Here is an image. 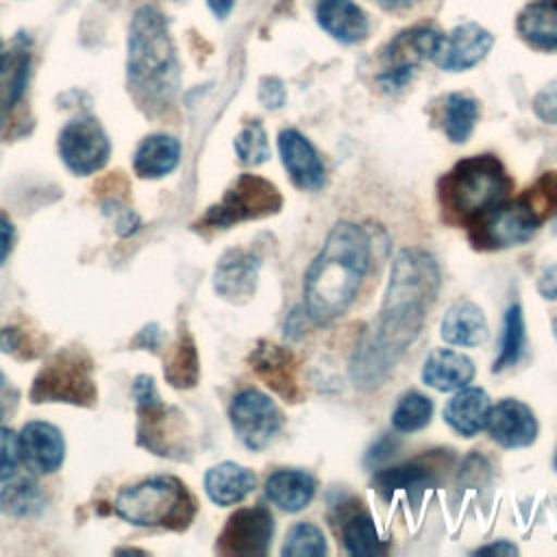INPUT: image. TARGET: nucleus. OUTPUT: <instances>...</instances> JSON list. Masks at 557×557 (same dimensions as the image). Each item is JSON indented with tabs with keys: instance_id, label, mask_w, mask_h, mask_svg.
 Segmentation results:
<instances>
[{
	"instance_id": "1",
	"label": "nucleus",
	"mask_w": 557,
	"mask_h": 557,
	"mask_svg": "<svg viewBox=\"0 0 557 557\" xmlns=\"http://www.w3.org/2000/svg\"><path fill=\"white\" fill-rule=\"evenodd\" d=\"M442 272L435 257L418 246L403 248L389 270L381 311L350 357V381L359 389L379 387L420 335L437 298Z\"/></svg>"
},
{
	"instance_id": "2",
	"label": "nucleus",
	"mask_w": 557,
	"mask_h": 557,
	"mask_svg": "<svg viewBox=\"0 0 557 557\" xmlns=\"http://www.w3.org/2000/svg\"><path fill=\"white\" fill-rule=\"evenodd\" d=\"M370 268V235L342 220L329 231L302 278V307L313 324H329L352 305Z\"/></svg>"
},
{
	"instance_id": "3",
	"label": "nucleus",
	"mask_w": 557,
	"mask_h": 557,
	"mask_svg": "<svg viewBox=\"0 0 557 557\" xmlns=\"http://www.w3.org/2000/svg\"><path fill=\"white\" fill-rule=\"evenodd\" d=\"M557 209V172H546L516 200L481 215L470 239L481 250L520 246L529 242L540 224Z\"/></svg>"
},
{
	"instance_id": "4",
	"label": "nucleus",
	"mask_w": 557,
	"mask_h": 557,
	"mask_svg": "<svg viewBox=\"0 0 557 557\" xmlns=\"http://www.w3.org/2000/svg\"><path fill=\"white\" fill-rule=\"evenodd\" d=\"M174 46L163 15L152 7H141L128 35V81L141 98L161 104L172 91Z\"/></svg>"
},
{
	"instance_id": "5",
	"label": "nucleus",
	"mask_w": 557,
	"mask_h": 557,
	"mask_svg": "<svg viewBox=\"0 0 557 557\" xmlns=\"http://www.w3.org/2000/svg\"><path fill=\"white\" fill-rule=\"evenodd\" d=\"M511 181L492 154L461 159L440 181V202L450 222H472L496 207Z\"/></svg>"
},
{
	"instance_id": "6",
	"label": "nucleus",
	"mask_w": 557,
	"mask_h": 557,
	"mask_svg": "<svg viewBox=\"0 0 557 557\" xmlns=\"http://www.w3.org/2000/svg\"><path fill=\"white\" fill-rule=\"evenodd\" d=\"M115 511L122 520L137 527L185 529L194 513L196 500L189 490L174 476L144 479L115 496Z\"/></svg>"
},
{
	"instance_id": "7",
	"label": "nucleus",
	"mask_w": 557,
	"mask_h": 557,
	"mask_svg": "<svg viewBox=\"0 0 557 557\" xmlns=\"http://www.w3.org/2000/svg\"><path fill=\"white\" fill-rule=\"evenodd\" d=\"M283 196L274 183L257 176L242 174L222 196V200L207 209L198 220V228H228L246 220H259L281 209Z\"/></svg>"
},
{
	"instance_id": "8",
	"label": "nucleus",
	"mask_w": 557,
	"mask_h": 557,
	"mask_svg": "<svg viewBox=\"0 0 557 557\" xmlns=\"http://www.w3.org/2000/svg\"><path fill=\"white\" fill-rule=\"evenodd\" d=\"M30 398L33 403L91 405L96 400V385L89 357L78 350H61L35 376Z\"/></svg>"
},
{
	"instance_id": "9",
	"label": "nucleus",
	"mask_w": 557,
	"mask_h": 557,
	"mask_svg": "<svg viewBox=\"0 0 557 557\" xmlns=\"http://www.w3.org/2000/svg\"><path fill=\"white\" fill-rule=\"evenodd\" d=\"M444 33L431 24H418L411 28L400 30L381 52V74L379 83L385 89H400L405 87L416 67L426 59H435L442 46Z\"/></svg>"
},
{
	"instance_id": "10",
	"label": "nucleus",
	"mask_w": 557,
	"mask_h": 557,
	"mask_svg": "<svg viewBox=\"0 0 557 557\" xmlns=\"http://www.w3.org/2000/svg\"><path fill=\"white\" fill-rule=\"evenodd\" d=\"M228 416L235 435L250 450H263L283 426V413L278 405L255 387H246L233 398Z\"/></svg>"
},
{
	"instance_id": "11",
	"label": "nucleus",
	"mask_w": 557,
	"mask_h": 557,
	"mask_svg": "<svg viewBox=\"0 0 557 557\" xmlns=\"http://www.w3.org/2000/svg\"><path fill=\"white\" fill-rule=\"evenodd\" d=\"M109 152V137L94 117H76L67 122L59 135V154L65 168L78 176L100 170Z\"/></svg>"
},
{
	"instance_id": "12",
	"label": "nucleus",
	"mask_w": 557,
	"mask_h": 557,
	"mask_svg": "<svg viewBox=\"0 0 557 557\" xmlns=\"http://www.w3.org/2000/svg\"><path fill=\"white\" fill-rule=\"evenodd\" d=\"M274 535L272 513L257 505L237 509L224 524L218 537V550L235 557H259L268 553Z\"/></svg>"
},
{
	"instance_id": "13",
	"label": "nucleus",
	"mask_w": 557,
	"mask_h": 557,
	"mask_svg": "<svg viewBox=\"0 0 557 557\" xmlns=\"http://www.w3.org/2000/svg\"><path fill=\"white\" fill-rule=\"evenodd\" d=\"M250 368L283 400L298 403L302 389L298 385V368L292 350L268 339H259L250 350Z\"/></svg>"
},
{
	"instance_id": "14",
	"label": "nucleus",
	"mask_w": 557,
	"mask_h": 557,
	"mask_svg": "<svg viewBox=\"0 0 557 557\" xmlns=\"http://www.w3.org/2000/svg\"><path fill=\"white\" fill-rule=\"evenodd\" d=\"M261 257L250 248H228L213 272V289L231 300L246 302L252 298L259 281Z\"/></svg>"
},
{
	"instance_id": "15",
	"label": "nucleus",
	"mask_w": 557,
	"mask_h": 557,
	"mask_svg": "<svg viewBox=\"0 0 557 557\" xmlns=\"http://www.w3.org/2000/svg\"><path fill=\"white\" fill-rule=\"evenodd\" d=\"M487 431L503 448H524L537 437V418L533 409L518 398H503L487 413Z\"/></svg>"
},
{
	"instance_id": "16",
	"label": "nucleus",
	"mask_w": 557,
	"mask_h": 557,
	"mask_svg": "<svg viewBox=\"0 0 557 557\" xmlns=\"http://www.w3.org/2000/svg\"><path fill=\"white\" fill-rule=\"evenodd\" d=\"M494 46V35L476 22H466L444 35L435 63L446 72H463L485 59Z\"/></svg>"
},
{
	"instance_id": "17",
	"label": "nucleus",
	"mask_w": 557,
	"mask_h": 557,
	"mask_svg": "<svg viewBox=\"0 0 557 557\" xmlns=\"http://www.w3.org/2000/svg\"><path fill=\"white\" fill-rule=\"evenodd\" d=\"M278 152L296 187L307 191L322 189L326 181L324 163L313 144L302 133H298L296 128H283L278 133Z\"/></svg>"
},
{
	"instance_id": "18",
	"label": "nucleus",
	"mask_w": 557,
	"mask_h": 557,
	"mask_svg": "<svg viewBox=\"0 0 557 557\" xmlns=\"http://www.w3.org/2000/svg\"><path fill=\"white\" fill-rule=\"evenodd\" d=\"M20 450L30 470L50 474L63 463L65 442L61 431L50 422H28L20 433Z\"/></svg>"
},
{
	"instance_id": "19",
	"label": "nucleus",
	"mask_w": 557,
	"mask_h": 557,
	"mask_svg": "<svg viewBox=\"0 0 557 557\" xmlns=\"http://www.w3.org/2000/svg\"><path fill=\"white\" fill-rule=\"evenodd\" d=\"M315 22L339 44H359L370 30L368 15L352 0H318Z\"/></svg>"
},
{
	"instance_id": "20",
	"label": "nucleus",
	"mask_w": 557,
	"mask_h": 557,
	"mask_svg": "<svg viewBox=\"0 0 557 557\" xmlns=\"http://www.w3.org/2000/svg\"><path fill=\"white\" fill-rule=\"evenodd\" d=\"M474 379V361L450 348H435L422 366L424 385L437 392H457Z\"/></svg>"
},
{
	"instance_id": "21",
	"label": "nucleus",
	"mask_w": 557,
	"mask_h": 557,
	"mask_svg": "<svg viewBox=\"0 0 557 557\" xmlns=\"http://www.w3.org/2000/svg\"><path fill=\"white\" fill-rule=\"evenodd\" d=\"M440 335L446 344L472 348L487 339L490 326L483 309L472 300H457L442 318Z\"/></svg>"
},
{
	"instance_id": "22",
	"label": "nucleus",
	"mask_w": 557,
	"mask_h": 557,
	"mask_svg": "<svg viewBox=\"0 0 557 557\" xmlns=\"http://www.w3.org/2000/svg\"><path fill=\"white\" fill-rule=\"evenodd\" d=\"M265 496L287 513L302 511L315 496V479L298 468L276 470L265 479Z\"/></svg>"
},
{
	"instance_id": "23",
	"label": "nucleus",
	"mask_w": 557,
	"mask_h": 557,
	"mask_svg": "<svg viewBox=\"0 0 557 557\" xmlns=\"http://www.w3.org/2000/svg\"><path fill=\"white\" fill-rule=\"evenodd\" d=\"M255 487L257 474L235 461H222L209 468L205 474V492L220 507L242 503Z\"/></svg>"
},
{
	"instance_id": "24",
	"label": "nucleus",
	"mask_w": 557,
	"mask_h": 557,
	"mask_svg": "<svg viewBox=\"0 0 557 557\" xmlns=\"http://www.w3.org/2000/svg\"><path fill=\"white\" fill-rule=\"evenodd\" d=\"M490 398L481 387H461L444 407L446 424L463 437H474L487 424Z\"/></svg>"
},
{
	"instance_id": "25",
	"label": "nucleus",
	"mask_w": 557,
	"mask_h": 557,
	"mask_svg": "<svg viewBox=\"0 0 557 557\" xmlns=\"http://www.w3.org/2000/svg\"><path fill=\"white\" fill-rule=\"evenodd\" d=\"M516 30L533 48L557 50V0H531L520 11Z\"/></svg>"
},
{
	"instance_id": "26",
	"label": "nucleus",
	"mask_w": 557,
	"mask_h": 557,
	"mask_svg": "<svg viewBox=\"0 0 557 557\" xmlns=\"http://www.w3.org/2000/svg\"><path fill=\"white\" fill-rule=\"evenodd\" d=\"M141 426H139V442L157 455L174 457L181 450L178 426L174 424V411L163 407L161 400L139 409Z\"/></svg>"
},
{
	"instance_id": "27",
	"label": "nucleus",
	"mask_w": 557,
	"mask_h": 557,
	"mask_svg": "<svg viewBox=\"0 0 557 557\" xmlns=\"http://www.w3.org/2000/svg\"><path fill=\"white\" fill-rule=\"evenodd\" d=\"M181 161V144L172 135H148L135 150V172L144 178H161Z\"/></svg>"
},
{
	"instance_id": "28",
	"label": "nucleus",
	"mask_w": 557,
	"mask_h": 557,
	"mask_svg": "<svg viewBox=\"0 0 557 557\" xmlns=\"http://www.w3.org/2000/svg\"><path fill=\"white\" fill-rule=\"evenodd\" d=\"M435 483H437V476H435L433 466L424 463L422 459H413V461H407L396 468L379 470L372 476V485L385 496H389L398 490H424Z\"/></svg>"
},
{
	"instance_id": "29",
	"label": "nucleus",
	"mask_w": 557,
	"mask_h": 557,
	"mask_svg": "<svg viewBox=\"0 0 557 557\" xmlns=\"http://www.w3.org/2000/svg\"><path fill=\"white\" fill-rule=\"evenodd\" d=\"M479 102L468 94H448L442 107V128L453 144H463L474 131Z\"/></svg>"
},
{
	"instance_id": "30",
	"label": "nucleus",
	"mask_w": 557,
	"mask_h": 557,
	"mask_svg": "<svg viewBox=\"0 0 557 557\" xmlns=\"http://www.w3.org/2000/svg\"><path fill=\"white\" fill-rule=\"evenodd\" d=\"M28 52L15 50L9 54L4 67L0 70V128L7 122V115L17 104V100L24 94L26 81H28Z\"/></svg>"
},
{
	"instance_id": "31",
	"label": "nucleus",
	"mask_w": 557,
	"mask_h": 557,
	"mask_svg": "<svg viewBox=\"0 0 557 557\" xmlns=\"http://www.w3.org/2000/svg\"><path fill=\"white\" fill-rule=\"evenodd\" d=\"M342 542L344 548L355 557H372L385 553V544L379 537L374 520L361 511L352 513L342 527Z\"/></svg>"
},
{
	"instance_id": "32",
	"label": "nucleus",
	"mask_w": 557,
	"mask_h": 557,
	"mask_svg": "<svg viewBox=\"0 0 557 557\" xmlns=\"http://www.w3.org/2000/svg\"><path fill=\"white\" fill-rule=\"evenodd\" d=\"M524 348V313L518 302L509 305L503 320V335H500V350L492 366V372L509 370L518 363Z\"/></svg>"
},
{
	"instance_id": "33",
	"label": "nucleus",
	"mask_w": 557,
	"mask_h": 557,
	"mask_svg": "<svg viewBox=\"0 0 557 557\" xmlns=\"http://www.w3.org/2000/svg\"><path fill=\"white\" fill-rule=\"evenodd\" d=\"M46 507V496L33 481H17L0 490V511L13 518L39 516Z\"/></svg>"
},
{
	"instance_id": "34",
	"label": "nucleus",
	"mask_w": 557,
	"mask_h": 557,
	"mask_svg": "<svg viewBox=\"0 0 557 557\" xmlns=\"http://www.w3.org/2000/svg\"><path fill=\"white\" fill-rule=\"evenodd\" d=\"M165 379L174 387H191L198 381V355L194 339L187 333H181L170 359L165 361Z\"/></svg>"
},
{
	"instance_id": "35",
	"label": "nucleus",
	"mask_w": 557,
	"mask_h": 557,
	"mask_svg": "<svg viewBox=\"0 0 557 557\" xmlns=\"http://www.w3.org/2000/svg\"><path fill=\"white\" fill-rule=\"evenodd\" d=\"M433 416V400L420 392H407L398 398L392 411V426L398 433H413L424 429Z\"/></svg>"
},
{
	"instance_id": "36",
	"label": "nucleus",
	"mask_w": 557,
	"mask_h": 557,
	"mask_svg": "<svg viewBox=\"0 0 557 557\" xmlns=\"http://www.w3.org/2000/svg\"><path fill=\"white\" fill-rule=\"evenodd\" d=\"M326 553V540L320 527L313 522H296L281 548L283 557H322Z\"/></svg>"
},
{
	"instance_id": "37",
	"label": "nucleus",
	"mask_w": 557,
	"mask_h": 557,
	"mask_svg": "<svg viewBox=\"0 0 557 557\" xmlns=\"http://www.w3.org/2000/svg\"><path fill=\"white\" fill-rule=\"evenodd\" d=\"M235 152L244 165H261L270 159V144L259 120L248 122L235 137Z\"/></svg>"
},
{
	"instance_id": "38",
	"label": "nucleus",
	"mask_w": 557,
	"mask_h": 557,
	"mask_svg": "<svg viewBox=\"0 0 557 557\" xmlns=\"http://www.w3.org/2000/svg\"><path fill=\"white\" fill-rule=\"evenodd\" d=\"M20 459H22L20 435H15L7 426H0V483L15 474Z\"/></svg>"
},
{
	"instance_id": "39",
	"label": "nucleus",
	"mask_w": 557,
	"mask_h": 557,
	"mask_svg": "<svg viewBox=\"0 0 557 557\" xmlns=\"http://www.w3.org/2000/svg\"><path fill=\"white\" fill-rule=\"evenodd\" d=\"M533 113L546 122V124H557V81H550L544 85L535 96H533Z\"/></svg>"
},
{
	"instance_id": "40",
	"label": "nucleus",
	"mask_w": 557,
	"mask_h": 557,
	"mask_svg": "<svg viewBox=\"0 0 557 557\" xmlns=\"http://www.w3.org/2000/svg\"><path fill=\"white\" fill-rule=\"evenodd\" d=\"M0 348L15 357H33L37 350L33 348L28 335L20 329H2L0 331Z\"/></svg>"
},
{
	"instance_id": "41",
	"label": "nucleus",
	"mask_w": 557,
	"mask_h": 557,
	"mask_svg": "<svg viewBox=\"0 0 557 557\" xmlns=\"http://www.w3.org/2000/svg\"><path fill=\"white\" fill-rule=\"evenodd\" d=\"M285 87L276 76H263L259 83V100L265 109H281L285 104Z\"/></svg>"
},
{
	"instance_id": "42",
	"label": "nucleus",
	"mask_w": 557,
	"mask_h": 557,
	"mask_svg": "<svg viewBox=\"0 0 557 557\" xmlns=\"http://www.w3.org/2000/svg\"><path fill=\"white\" fill-rule=\"evenodd\" d=\"M133 396H135V403H137V409H144L148 405H154L159 398L157 389H154V381L150 376H137L135 383H133Z\"/></svg>"
},
{
	"instance_id": "43",
	"label": "nucleus",
	"mask_w": 557,
	"mask_h": 557,
	"mask_svg": "<svg viewBox=\"0 0 557 557\" xmlns=\"http://www.w3.org/2000/svg\"><path fill=\"white\" fill-rule=\"evenodd\" d=\"M537 292L546 300H557V263H550L542 270L537 278Z\"/></svg>"
},
{
	"instance_id": "44",
	"label": "nucleus",
	"mask_w": 557,
	"mask_h": 557,
	"mask_svg": "<svg viewBox=\"0 0 557 557\" xmlns=\"http://www.w3.org/2000/svg\"><path fill=\"white\" fill-rule=\"evenodd\" d=\"M17 403V389L9 383V379L0 372V422L13 411Z\"/></svg>"
},
{
	"instance_id": "45",
	"label": "nucleus",
	"mask_w": 557,
	"mask_h": 557,
	"mask_svg": "<svg viewBox=\"0 0 557 557\" xmlns=\"http://www.w3.org/2000/svg\"><path fill=\"white\" fill-rule=\"evenodd\" d=\"M13 239H15V228L11 220L0 211V263L9 257L13 248Z\"/></svg>"
},
{
	"instance_id": "46",
	"label": "nucleus",
	"mask_w": 557,
	"mask_h": 557,
	"mask_svg": "<svg viewBox=\"0 0 557 557\" xmlns=\"http://www.w3.org/2000/svg\"><path fill=\"white\" fill-rule=\"evenodd\" d=\"M305 307H302V313H300V309L296 307L292 313H289V318H287V322H285V335L287 337H292V339H298V337H302V333H305Z\"/></svg>"
},
{
	"instance_id": "47",
	"label": "nucleus",
	"mask_w": 557,
	"mask_h": 557,
	"mask_svg": "<svg viewBox=\"0 0 557 557\" xmlns=\"http://www.w3.org/2000/svg\"><path fill=\"white\" fill-rule=\"evenodd\" d=\"M479 555H516L518 548L509 542V540H498L494 544H487V546H481L476 548Z\"/></svg>"
},
{
	"instance_id": "48",
	"label": "nucleus",
	"mask_w": 557,
	"mask_h": 557,
	"mask_svg": "<svg viewBox=\"0 0 557 557\" xmlns=\"http://www.w3.org/2000/svg\"><path fill=\"white\" fill-rule=\"evenodd\" d=\"M137 342L139 346H150V350H157V344H159V329L154 324L146 326L139 335H137Z\"/></svg>"
},
{
	"instance_id": "49",
	"label": "nucleus",
	"mask_w": 557,
	"mask_h": 557,
	"mask_svg": "<svg viewBox=\"0 0 557 557\" xmlns=\"http://www.w3.org/2000/svg\"><path fill=\"white\" fill-rule=\"evenodd\" d=\"M207 4H209L211 13H213L215 17L224 20V17L231 13V9H233L235 0H207Z\"/></svg>"
},
{
	"instance_id": "50",
	"label": "nucleus",
	"mask_w": 557,
	"mask_h": 557,
	"mask_svg": "<svg viewBox=\"0 0 557 557\" xmlns=\"http://www.w3.org/2000/svg\"><path fill=\"white\" fill-rule=\"evenodd\" d=\"M385 9H409L413 4H418L420 0H379Z\"/></svg>"
},
{
	"instance_id": "51",
	"label": "nucleus",
	"mask_w": 557,
	"mask_h": 557,
	"mask_svg": "<svg viewBox=\"0 0 557 557\" xmlns=\"http://www.w3.org/2000/svg\"><path fill=\"white\" fill-rule=\"evenodd\" d=\"M7 59H9V54L4 52V46H2V41H0V70L4 67V63H7Z\"/></svg>"
},
{
	"instance_id": "52",
	"label": "nucleus",
	"mask_w": 557,
	"mask_h": 557,
	"mask_svg": "<svg viewBox=\"0 0 557 557\" xmlns=\"http://www.w3.org/2000/svg\"><path fill=\"white\" fill-rule=\"evenodd\" d=\"M553 335H555V339H557V315L553 318Z\"/></svg>"
},
{
	"instance_id": "53",
	"label": "nucleus",
	"mask_w": 557,
	"mask_h": 557,
	"mask_svg": "<svg viewBox=\"0 0 557 557\" xmlns=\"http://www.w3.org/2000/svg\"><path fill=\"white\" fill-rule=\"evenodd\" d=\"M555 470H557V455H555Z\"/></svg>"
},
{
	"instance_id": "54",
	"label": "nucleus",
	"mask_w": 557,
	"mask_h": 557,
	"mask_svg": "<svg viewBox=\"0 0 557 557\" xmlns=\"http://www.w3.org/2000/svg\"><path fill=\"white\" fill-rule=\"evenodd\" d=\"M555 233H557V220H555Z\"/></svg>"
}]
</instances>
